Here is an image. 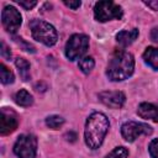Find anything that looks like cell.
Segmentation results:
<instances>
[{"instance_id":"3957f363","label":"cell","mask_w":158,"mask_h":158,"mask_svg":"<svg viewBox=\"0 0 158 158\" xmlns=\"http://www.w3.org/2000/svg\"><path fill=\"white\" fill-rule=\"evenodd\" d=\"M30 30H31L32 37L36 41H38L48 47L56 44L58 35H57L56 28L51 23H48L43 20L35 19L30 22Z\"/></svg>"},{"instance_id":"9a60e30c","label":"cell","mask_w":158,"mask_h":158,"mask_svg":"<svg viewBox=\"0 0 158 158\" xmlns=\"http://www.w3.org/2000/svg\"><path fill=\"white\" fill-rule=\"evenodd\" d=\"M15 65L16 68L19 69V73H20V77L22 78V80L27 81L30 78H31V73H30V63L25 59V58H16L15 60Z\"/></svg>"},{"instance_id":"7c38bea8","label":"cell","mask_w":158,"mask_h":158,"mask_svg":"<svg viewBox=\"0 0 158 158\" xmlns=\"http://www.w3.org/2000/svg\"><path fill=\"white\" fill-rule=\"evenodd\" d=\"M137 37H138V30H137V28L123 30V31H120V32L116 35V41H117V43H120L122 47H127V46H130L131 43H133Z\"/></svg>"},{"instance_id":"44dd1931","label":"cell","mask_w":158,"mask_h":158,"mask_svg":"<svg viewBox=\"0 0 158 158\" xmlns=\"http://www.w3.org/2000/svg\"><path fill=\"white\" fill-rule=\"evenodd\" d=\"M14 40H15L17 43H21V44L23 46L25 51H27V52H32V53L35 52V47H33L32 44H30V43H26V42H25V41H23L21 37H15Z\"/></svg>"},{"instance_id":"7402d4cb","label":"cell","mask_w":158,"mask_h":158,"mask_svg":"<svg viewBox=\"0 0 158 158\" xmlns=\"http://www.w3.org/2000/svg\"><path fill=\"white\" fill-rule=\"evenodd\" d=\"M0 53L1 56L5 58V59H10L11 58V52L9 49V47L6 46V43L4 41H1V49H0Z\"/></svg>"},{"instance_id":"cb8c5ba5","label":"cell","mask_w":158,"mask_h":158,"mask_svg":"<svg viewBox=\"0 0 158 158\" xmlns=\"http://www.w3.org/2000/svg\"><path fill=\"white\" fill-rule=\"evenodd\" d=\"M64 5L70 7V9H73V10H77L81 5V2L80 1H64Z\"/></svg>"},{"instance_id":"4fadbf2b","label":"cell","mask_w":158,"mask_h":158,"mask_svg":"<svg viewBox=\"0 0 158 158\" xmlns=\"http://www.w3.org/2000/svg\"><path fill=\"white\" fill-rule=\"evenodd\" d=\"M143 60L152 69L158 70V48H156V47H147L146 51L143 52Z\"/></svg>"},{"instance_id":"7a4b0ae2","label":"cell","mask_w":158,"mask_h":158,"mask_svg":"<svg viewBox=\"0 0 158 158\" xmlns=\"http://www.w3.org/2000/svg\"><path fill=\"white\" fill-rule=\"evenodd\" d=\"M135 69V59L130 52L116 51L109 60L106 75L111 81H122L128 79Z\"/></svg>"},{"instance_id":"d4e9b609","label":"cell","mask_w":158,"mask_h":158,"mask_svg":"<svg viewBox=\"0 0 158 158\" xmlns=\"http://www.w3.org/2000/svg\"><path fill=\"white\" fill-rule=\"evenodd\" d=\"M144 4H146L147 6H149L152 10L158 11V1H144Z\"/></svg>"},{"instance_id":"9c48e42d","label":"cell","mask_w":158,"mask_h":158,"mask_svg":"<svg viewBox=\"0 0 158 158\" xmlns=\"http://www.w3.org/2000/svg\"><path fill=\"white\" fill-rule=\"evenodd\" d=\"M17 125H19V120L16 114L7 107H2L0 116V133L1 135L11 133L17 128Z\"/></svg>"},{"instance_id":"8fae6325","label":"cell","mask_w":158,"mask_h":158,"mask_svg":"<svg viewBox=\"0 0 158 158\" xmlns=\"http://www.w3.org/2000/svg\"><path fill=\"white\" fill-rule=\"evenodd\" d=\"M137 114L144 120H152L154 122H158V105L151 102H141L138 105Z\"/></svg>"},{"instance_id":"ffe728a7","label":"cell","mask_w":158,"mask_h":158,"mask_svg":"<svg viewBox=\"0 0 158 158\" xmlns=\"http://www.w3.org/2000/svg\"><path fill=\"white\" fill-rule=\"evenodd\" d=\"M148 152L152 158H158V138H154L149 142Z\"/></svg>"},{"instance_id":"ac0fdd59","label":"cell","mask_w":158,"mask_h":158,"mask_svg":"<svg viewBox=\"0 0 158 158\" xmlns=\"http://www.w3.org/2000/svg\"><path fill=\"white\" fill-rule=\"evenodd\" d=\"M0 77H1V83L2 84H11L14 83V73L5 65V64H0Z\"/></svg>"},{"instance_id":"2e32d148","label":"cell","mask_w":158,"mask_h":158,"mask_svg":"<svg viewBox=\"0 0 158 158\" xmlns=\"http://www.w3.org/2000/svg\"><path fill=\"white\" fill-rule=\"evenodd\" d=\"M64 123V118L59 115H51L46 118V125L52 130H58Z\"/></svg>"},{"instance_id":"e0dca14e","label":"cell","mask_w":158,"mask_h":158,"mask_svg":"<svg viewBox=\"0 0 158 158\" xmlns=\"http://www.w3.org/2000/svg\"><path fill=\"white\" fill-rule=\"evenodd\" d=\"M94 65H95V62L91 57H84L79 60V69L84 74H89L94 69Z\"/></svg>"},{"instance_id":"484cf974","label":"cell","mask_w":158,"mask_h":158,"mask_svg":"<svg viewBox=\"0 0 158 158\" xmlns=\"http://www.w3.org/2000/svg\"><path fill=\"white\" fill-rule=\"evenodd\" d=\"M151 38L154 41V42H158V27H154L151 32Z\"/></svg>"},{"instance_id":"52a82bcc","label":"cell","mask_w":158,"mask_h":158,"mask_svg":"<svg viewBox=\"0 0 158 158\" xmlns=\"http://www.w3.org/2000/svg\"><path fill=\"white\" fill-rule=\"evenodd\" d=\"M153 132L152 127L143 122L126 121L121 126V135L127 142H133L141 135H151Z\"/></svg>"},{"instance_id":"30bf717a","label":"cell","mask_w":158,"mask_h":158,"mask_svg":"<svg viewBox=\"0 0 158 158\" xmlns=\"http://www.w3.org/2000/svg\"><path fill=\"white\" fill-rule=\"evenodd\" d=\"M99 100L110 109H121L126 101V95L122 91H101L99 93Z\"/></svg>"},{"instance_id":"5b68a950","label":"cell","mask_w":158,"mask_h":158,"mask_svg":"<svg viewBox=\"0 0 158 158\" xmlns=\"http://www.w3.org/2000/svg\"><path fill=\"white\" fill-rule=\"evenodd\" d=\"M89 48V37L83 33H75L69 37L65 43V57L69 60L80 58Z\"/></svg>"},{"instance_id":"277c9868","label":"cell","mask_w":158,"mask_h":158,"mask_svg":"<svg viewBox=\"0 0 158 158\" xmlns=\"http://www.w3.org/2000/svg\"><path fill=\"white\" fill-rule=\"evenodd\" d=\"M122 15H123V11L121 6L109 0L99 1L94 6V16H95V20L99 22H106L110 20H120Z\"/></svg>"},{"instance_id":"603a6c76","label":"cell","mask_w":158,"mask_h":158,"mask_svg":"<svg viewBox=\"0 0 158 158\" xmlns=\"http://www.w3.org/2000/svg\"><path fill=\"white\" fill-rule=\"evenodd\" d=\"M19 2V5L20 6H22L23 9H26V10H31L32 7H35L36 5H37V1H35V0H32V1H23V0H21V1H17Z\"/></svg>"},{"instance_id":"d6986e66","label":"cell","mask_w":158,"mask_h":158,"mask_svg":"<svg viewBox=\"0 0 158 158\" xmlns=\"http://www.w3.org/2000/svg\"><path fill=\"white\" fill-rule=\"evenodd\" d=\"M127 157H128V151L122 146L114 148L109 154L105 156V158H127Z\"/></svg>"},{"instance_id":"5bb4252c","label":"cell","mask_w":158,"mask_h":158,"mask_svg":"<svg viewBox=\"0 0 158 158\" xmlns=\"http://www.w3.org/2000/svg\"><path fill=\"white\" fill-rule=\"evenodd\" d=\"M14 99H15V102H16L17 105L23 106V107H27V106H30V105L33 104V98H32V95H31L27 90H25V89L19 90V91L15 94Z\"/></svg>"},{"instance_id":"6da1fadb","label":"cell","mask_w":158,"mask_h":158,"mask_svg":"<svg viewBox=\"0 0 158 158\" xmlns=\"http://www.w3.org/2000/svg\"><path fill=\"white\" fill-rule=\"evenodd\" d=\"M110 127L109 118L102 112H93L85 122L84 139L89 148L96 149L101 146Z\"/></svg>"},{"instance_id":"ba28073f","label":"cell","mask_w":158,"mask_h":158,"mask_svg":"<svg viewBox=\"0 0 158 158\" xmlns=\"http://www.w3.org/2000/svg\"><path fill=\"white\" fill-rule=\"evenodd\" d=\"M21 22H22V17H21L20 11L16 7L7 5L2 9V11H1V23H2L4 28L7 32L15 33L20 28Z\"/></svg>"},{"instance_id":"8992f818","label":"cell","mask_w":158,"mask_h":158,"mask_svg":"<svg viewBox=\"0 0 158 158\" xmlns=\"http://www.w3.org/2000/svg\"><path fill=\"white\" fill-rule=\"evenodd\" d=\"M14 153L19 158H36L37 138L33 135H21L14 144Z\"/></svg>"}]
</instances>
